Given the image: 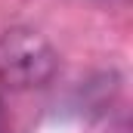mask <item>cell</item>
<instances>
[{
  "instance_id": "cell-1",
  "label": "cell",
  "mask_w": 133,
  "mask_h": 133,
  "mask_svg": "<svg viewBox=\"0 0 133 133\" xmlns=\"http://www.w3.org/2000/svg\"><path fill=\"white\" fill-rule=\"evenodd\" d=\"M56 68L59 56L40 31L22 25L0 31V87L16 93L46 87Z\"/></svg>"
},
{
  "instance_id": "cell-2",
  "label": "cell",
  "mask_w": 133,
  "mask_h": 133,
  "mask_svg": "<svg viewBox=\"0 0 133 133\" xmlns=\"http://www.w3.org/2000/svg\"><path fill=\"white\" fill-rule=\"evenodd\" d=\"M0 133H6V108H3V102H0Z\"/></svg>"
}]
</instances>
